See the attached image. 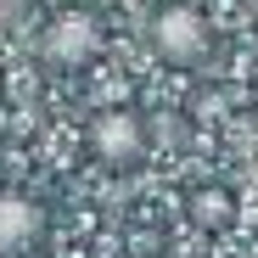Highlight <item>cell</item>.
<instances>
[{
  "label": "cell",
  "mask_w": 258,
  "mask_h": 258,
  "mask_svg": "<svg viewBox=\"0 0 258 258\" xmlns=\"http://www.w3.org/2000/svg\"><path fill=\"white\" fill-rule=\"evenodd\" d=\"M208 39L213 34H208L202 12H191V6H163L152 17V45H157V56L168 68H197L208 56Z\"/></svg>",
  "instance_id": "obj_1"
},
{
  "label": "cell",
  "mask_w": 258,
  "mask_h": 258,
  "mask_svg": "<svg viewBox=\"0 0 258 258\" xmlns=\"http://www.w3.org/2000/svg\"><path fill=\"white\" fill-rule=\"evenodd\" d=\"M45 56H51L56 68L96 62V56H101V28H96V17H84V12L51 17V28H45Z\"/></svg>",
  "instance_id": "obj_2"
},
{
  "label": "cell",
  "mask_w": 258,
  "mask_h": 258,
  "mask_svg": "<svg viewBox=\"0 0 258 258\" xmlns=\"http://www.w3.org/2000/svg\"><path fill=\"white\" fill-rule=\"evenodd\" d=\"M90 152H96L101 163H112V168H129V163L146 152V129H141V118L123 112V107L101 112V118L90 123Z\"/></svg>",
  "instance_id": "obj_3"
},
{
  "label": "cell",
  "mask_w": 258,
  "mask_h": 258,
  "mask_svg": "<svg viewBox=\"0 0 258 258\" xmlns=\"http://www.w3.org/2000/svg\"><path fill=\"white\" fill-rule=\"evenodd\" d=\"M39 230H45V213H39V202H28L23 191H0V258H17L39 241Z\"/></svg>",
  "instance_id": "obj_4"
},
{
  "label": "cell",
  "mask_w": 258,
  "mask_h": 258,
  "mask_svg": "<svg viewBox=\"0 0 258 258\" xmlns=\"http://www.w3.org/2000/svg\"><path fill=\"white\" fill-rule=\"evenodd\" d=\"M191 219H197L202 230H225V225L236 219V197L219 191V185H202V191L191 197Z\"/></svg>",
  "instance_id": "obj_5"
},
{
  "label": "cell",
  "mask_w": 258,
  "mask_h": 258,
  "mask_svg": "<svg viewBox=\"0 0 258 258\" xmlns=\"http://www.w3.org/2000/svg\"><path fill=\"white\" fill-rule=\"evenodd\" d=\"M28 6V0H0V28H6V23H17V12Z\"/></svg>",
  "instance_id": "obj_6"
},
{
  "label": "cell",
  "mask_w": 258,
  "mask_h": 258,
  "mask_svg": "<svg viewBox=\"0 0 258 258\" xmlns=\"http://www.w3.org/2000/svg\"><path fill=\"white\" fill-rule=\"evenodd\" d=\"M252 6H258V0H252Z\"/></svg>",
  "instance_id": "obj_7"
}]
</instances>
